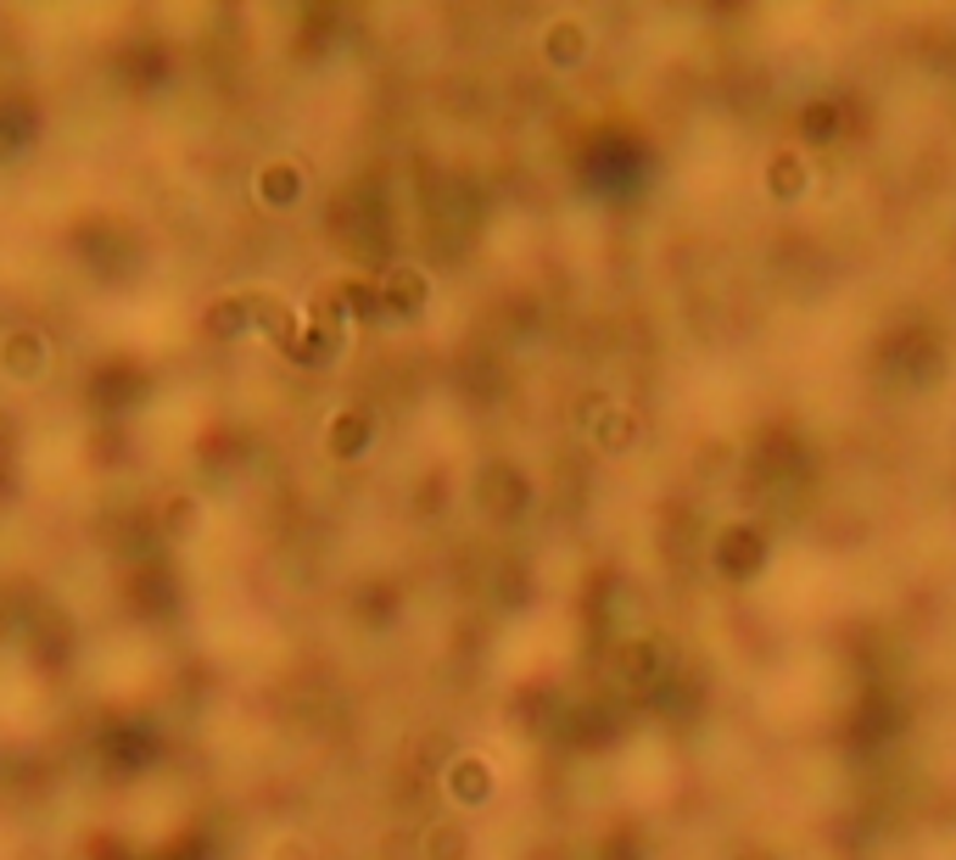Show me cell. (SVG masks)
<instances>
[{"label":"cell","instance_id":"6da1fadb","mask_svg":"<svg viewBox=\"0 0 956 860\" xmlns=\"http://www.w3.org/2000/svg\"><path fill=\"white\" fill-rule=\"evenodd\" d=\"M767 185H772V195H800L806 190V156H800L794 146H778L767 156Z\"/></svg>","mask_w":956,"mask_h":860},{"label":"cell","instance_id":"7a4b0ae2","mask_svg":"<svg viewBox=\"0 0 956 860\" xmlns=\"http://www.w3.org/2000/svg\"><path fill=\"white\" fill-rule=\"evenodd\" d=\"M549 56H559V62H570V56H582V46H588V28L577 23V17H559V23H549Z\"/></svg>","mask_w":956,"mask_h":860}]
</instances>
